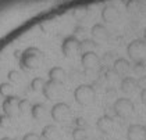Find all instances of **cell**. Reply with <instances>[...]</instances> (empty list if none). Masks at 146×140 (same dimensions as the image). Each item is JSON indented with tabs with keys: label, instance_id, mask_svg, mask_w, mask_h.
<instances>
[{
	"label": "cell",
	"instance_id": "obj_7",
	"mask_svg": "<svg viewBox=\"0 0 146 140\" xmlns=\"http://www.w3.org/2000/svg\"><path fill=\"white\" fill-rule=\"evenodd\" d=\"M107 140H111V139H107Z\"/></svg>",
	"mask_w": 146,
	"mask_h": 140
},
{
	"label": "cell",
	"instance_id": "obj_4",
	"mask_svg": "<svg viewBox=\"0 0 146 140\" xmlns=\"http://www.w3.org/2000/svg\"><path fill=\"white\" fill-rule=\"evenodd\" d=\"M127 140H146V125L129 123L125 133Z\"/></svg>",
	"mask_w": 146,
	"mask_h": 140
},
{
	"label": "cell",
	"instance_id": "obj_1",
	"mask_svg": "<svg viewBox=\"0 0 146 140\" xmlns=\"http://www.w3.org/2000/svg\"><path fill=\"white\" fill-rule=\"evenodd\" d=\"M72 98L79 107H89L96 100L95 83H79L72 90Z\"/></svg>",
	"mask_w": 146,
	"mask_h": 140
},
{
	"label": "cell",
	"instance_id": "obj_6",
	"mask_svg": "<svg viewBox=\"0 0 146 140\" xmlns=\"http://www.w3.org/2000/svg\"><path fill=\"white\" fill-rule=\"evenodd\" d=\"M139 97H141V103L146 107V89H142L139 90Z\"/></svg>",
	"mask_w": 146,
	"mask_h": 140
},
{
	"label": "cell",
	"instance_id": "obj_2",
	"mask_svg": "<svg viewBox=\"0 0 146 140\" xmlns=\"http://www.w3.org/2000/svg\"><path fill=\"white\" fill-rule=\"evenodd\" d=\"M135 110L136 108L134 101L127 96L115 98L111 104V111L114 117L120 119H129L135 114Z\"/></svg>",
	"mask_w": 146,
	"mask_h": 140
},
{
	"label": "cell",
	"instance_id": "obj_5",
	"mask_svg": "<svg viewBox=\"0 0 146 140\" xmlns=\"http://www.w3.org/2000/svg\"><path fill=\"white\" fill-rule=\"evenodd\" d=\"M120 90L123 92L125 96H131V94L136 93L138 90H141L138 87V78L129 76V75L123 76L121 81H120Z\"/></svg>",
	"mask_w": 146,
	"mask_h": 140
},
{
	"label": "cell",
	"instance_id": "obj_3",
	"mask_svg": "<svg viewBox=\"0 0 146 140\" xmlns=\"http://www.w3.org/2000/svg\"><path fill=\"white\" fill-rule=\"evenodd\" d=\"M113 112V111H111ZM96 129L100 132L103 136H110L113 132H114V128H115V121H114V114H102L99 118L96 119Z\"/></svg>",
	"mask_w": 146,
	"mask_h": 140
}]
</instances>
